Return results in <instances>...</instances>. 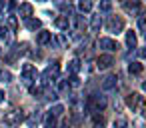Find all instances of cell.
<instances>
[{
    "mask_svg": "<svg viewBox=\"0 0 146 128\" xmlns=\"http://www.w3.org/2000/svg\"><path fill=\"white\" fill-rule=\"evenodd\" d=\"M136 44H138V38H136V32H126V46H130V48H136Z\"/></svg>",
    "mask_w": 146,
    "mask_h": 128,
    "instance_id": "cell-16",
    "label": "cell"
},
{
    "mask_svg": "<svg viewBox=\"0 0 146 128\" xmlns=\"http://www.w3.org/2000/svg\"><path fill=\"white\" fill-rule=\"evenodd\" d=\"M18 10H20V16H24V18H30V16H32V12H34L32 4H28V2L20 4V6H18Z\"/></svg>",
    "mask_w": 146,
    "mask_h": 128,
    "instance_id": "cell-13",
    "label": "cell"
},
{
    "mask_svg": "<svg viewBox=\"0 0 146 128\" xmlns=\"http://www.w3.org/2000/svg\"><path fill=\"white\" fill-rule=\"evenodd\" d=\"M6 26L14 32V30L18 28V20H16V16H8V18H6Z\"/></svg>",
    "mask_w": 146,
    "mask_h": 128,
    "instance_id": "cell-24",
    "label": "cell"
},
{
    "mask_svg": "<svg viewBox=\"0 0 146 128\" xmlns=\"http://www.w3.org/2000/svg\"><path fill=\"white\" fill-rule=\"evenodd\" d=\"M26 46H28L26 42H22V44H16V46H14V52H16V54H24V52H26Z\"/></svg>",
    "mask_w": 146,
    "mask_h": 128,
    "instance_id": "cell-31",
    "label": "cell"
},
{
    "mask_svg": "<svg viewBox=\"0 0 146 128\" xmlns=\"http://www.w3.org/2000/svg\"><path fill=\"white\" fill-rule=\"evenodd\" d=\"M140 56H142V58H146V48H142V50H140Z\"/></svg>",
    "mask_w": 146,
    "mask_h": 128,
    "instance_id": "cell-35",
    "label": "cell"
},
{
    "mask_svg": "<svg viewBox=\"0 0 146 128\" xmlns=\"http://www.w3.org/2000/svg\"><path fill=\"white\" fill-rule=\"evenodd\" d=\"M68 84H70L72 88H78V86H80V78H78L76 74H72V76L68 78Z\"/></svg>",
    "mask_w": 146,
    "mask_h": 128,
    "instance_id": "cell-29",
    "label": "cell"
},
{
    "mask_svg": "<svg viewBox=\"0 0 146 128\" xmlns=\"http://www.w3.org/2000/svg\"><path fill=\"white\" fill-rule=\"evenodd\" d=\"M16 6H18V4H16V0H6V8H8V12H12Z\"/></svg>",
    "mask_w": 146,
    "mask_h": 128,
    "instance_id": "cell-33",
    "label": "cell"
},
{
    "mask_svg": "<svg viewBox=\"0 0 146 128\" xmlns=\"http://www.w3.org/2000/svg\"><path fill=\"white\" fill-rule=\"evenodd\" d=\"M56 40H58V44H60V46H66V42H68L64 34H58V36H56Z\"/></svg>",
    "mask_w": 146,
    "mask_h": 128,
    "instance_id": "cell-34",
    "label": "cell"
},
{
    "mask_svg": "<svg viewBox=\"0 0 146 128\" xmlns=\"http://www.w3.org/2000/svg\"><path fill=\"white\" fill-rule=\"evenodd\" d=\"M2 6H4V0H0V10H2Z\"/></svg>",
    "mask_w": 146,
    "mask_h": 128,
    "instance_id": "cell-37",
    "label": "cell"
},
{
    "mask_svg": "<svg viewBox=\"0 0 146 128\" xmlns=\"http://www.w3.org/2000/svg\"><path fill=\"white\" fill-rule=\"evenodd\" d=\"M0 40H4V42H10L12 40V30L6 24H0Z\"/></svg>",
    "mask_w": 146,
    "mask_h": 128,
    "instance_id": "cell-10",
    "label": "cell"
},
{
    "mask_svg": "<svg viewBox=\"0 0 146 128\" xmlns=\"http://www.w3.org/2000/svg\"><path fill=\"white\" fill-rule=\"evenodd\" d=\"M114 64V58H112V54H100L98 58H96V66L100 68V70H106V68H110Z\"/></svg>",
    "mask_w": 146,
    "mask_h": 128,
    "instance_id": "cell-6",
    "label": "cell"
},
{
    "mask_svg": "<svg viewBox=\"0 0 146 128\" xmlns=\"http://www.w3.org/2000/svg\"><path fill=\"white\" fill-rule=\"evenodd\" d=\"M54 24H56V28H60V30H68V28H70V18H68V16H58V18L54 20Z\"/></svg>",
    "mask_w": 146,
    "mask_h": 128,
    "instance_id": "cell-11",
    "label": "cell"
},
{
    "mask_svg": "<svg viewBox=\"0 0 146 128\" xmlns=\"http://www.w3.org/2000/svg\"><path fill=\"white\" fill-rule=\"evenodd\" d=\"M106 28H108V32H122L124 30V20L120 18V16H110L108 18V22H106Z\"/></svg>",
    "mask_w": 146,
    "mask_h": 128,
    "instance_id": "cell-3",
    "label": "cell"
},
{
    "mask_svg": "<svg viewBox=\"0 0 146 128\" xmlns=\"http://www.w3.org/2000/svg\"><path fill=\"white\" fill-rule=\"evenodd\" d=\"M94 128H104V118L102 116H96L94 118Z\"/></svg>",
    "mask_w": 146,
    "mask_h": 128,
    "instance_id": "cell-32",
    "label": "cell"
},
{
    "mask_svg": "<svg viewBox=\"0 0 146 128\" xmlns=\"http://www.w3.org/2000/svg\"><path fill=\"white\" fill-rule=\"evenodd\" d=\"M50 114H52L54 118H58V116H62V114H64V106H62V104H54V106L50 108Z\"/></svg>",
    "mask_w": 146,
    "mask_h": 128,
    "instance_id": "cell-20",
    "label": "cell"
},
{
    "mask_svg": "<svg viewBox=\"0 0 146 128\" xmlns=\"http://www.w3.org/2000/svg\"><path fill=\"white\" fill-rule=\"evenodd\" d=\"M58 74H60V66H58V64H50V66L42 72V80H44V84H48L50 80H56Z\"/></svg>",
    "mask_w": 146,
    "mask_h": 128,
    "instance_id": "cell-4",
    "label": "cell"
},
{
    "mask_svg": "<svg viewBox=\"0 0 146 128\" xmlns=\"http://www.w3.org/2000/svg\"><path fill=\"white\" fill-rule=\"evenodd\" d=\"M44 126H46V128H56V118H54L50 112L44 116Z\"/></svg>",
    "mask_w": 146,
    "mask_h": 128,
    "instance_id": "cell-21",
    "label": "cell"
},
{
    "mask_svg": "<svg viewBox=\"0 0 146 128\" xmlns=\"http://www.w3.org/2000/svg\"><path fill=\"white\" fill-rule=\"evenodd\" d=\"M36 78H38L36 68H34L32 64H24V66H22V80H24L26 84H30V82H34Z\"/></svg>",
    "mask_w": 146,
    "mask_h": 128,
    "instance_id": "cell-5",
    "label": "cell"
},
{
    "mask_svg": "<svg viewBox=\"0 0 146 128\" xmlns=\"http://www.w3.org/2000/svg\"><path fill=\"white\" fill-rule=\"evenodd\" d=\"M86 108H88L90 112H100V110H104V108H106V96H102V94L90 96L88 102H86Z\"/></svg>",
    "mask_w": 146,
    "mask_h": 128,
    "instance_id": "cell-1",
    "label": "cell"
},
{
    "mask_svg": "<svg viewBox=\"0 0 146 128\" xmlns=\"http://www.w3.org/2000/svg\"><path fill=\"white\" fill-rule=\"evenodd\" d=\"M22 120H24V112L18 110V108H14V110H10V112L4 114V124H8V126H16Z\"/></svg>",
    "mask_w": 146,
    "mask_h": 128,
    "instance_id": "cell-2",
    "label": "cell"
},
{
    "mask_svg": "<svg viewBox=\"0 0 146 128\" xmlns=\"http://www.w3.org/2000/svg\"><path fill=\"white\" fill-rule=\"evenodd\" d=\"M98 46H100V48H104L108 54H110V52H114V50L118 48V44H116L112 38H100V40H98Z\"/></svg>",
    "mask_w": 146,
    "mask_h": 128,
    "instance_id": "cell-8",
    "label": "cell"
},
{
    "mask_svg": "<svg viewBox=\"0 0 146 128\" xmlns=\"http://www.w3.org/2000/svg\"><path fill=\"white\" fill-rule=\"evenodd\" d=\"M68 90H70L68 80H58V92H68Z\"/></svg>",
    "mask_w": 146,
    "mask_h": 128,
    "instance_id": "cell-27",
    "label": "cell"
},
{
    "mask_svg": "<svg viewBox=\"0 0 146 128\" xmlns=\"http://www.w3.org/2000/svg\"><path fill=\"white\" fill-rule=\"evenodd\" d=\"M128 72L130 74H140L142 72V64L140 62H130L128 64Z\"/></svg>",
    "mask_w": 146,
    "mask_h": 128,
    "instance_id": "cell-19",
    "label": "cell"
},
{
    "mask_svg": "<svg viewBox=\"0 0 146 128\" xmlns=\"http://www.w3.org/2000/svg\"><path fill=\"white\" fill-rule=\"evenodd\" d=\"M126 104H128V108L136 110V108H140V106L144 104V98H142L140 94L132 92V94H128V96H126Z\"/></svg>",
    "mask_w": 146,
    "mask_h": 128,
    "instance_id": "cell-7",
    "label": "cell"
},
{
    "mask_svg": "<svg viewBox=\"0 0 146 128\" xmlns=\"http://www.w3.org/2000/svg\"><path fill=\"white\" fill-rule=\"evenodd\" d=\"M114 128H128V122H126V118H116L114 120Z\"/></svg>",
    "mask_w": 146,
    "mask_h": 128,
    "instance_id": "cell-28",
    "label": "cell"
},
{
    "mask_svg": "<svg viewBox=\"0 0 146 128\" xmlns=\"http://www.w3.org/2000/svg\"><path fill=\"white\" fill-rule=\"evenodd\" d=\"M90 28H92V32H98V30L102 28V16H100V12H98L96 16H92V20H90Z\"/></svg>",
    "mask_w": 146,
    "mask_h": 128,
    "instance_id": "cell-15",
    "label": "cell"
},
{
    "mask_svg": "<svg viewBox=\"0 0 146 128\" xmlns=\"http://www.w3.org/2000/svg\"><path fill=\"white\" fill-rule=\"evenodd\" d=\"M42 94H44V98H48V100H56V98H58V92H56V90H50V88H44Z\"/></svg>",
    "mask_w": 146,
    "mask_h": 128,
    "instance_id": "cell-26",
    "label": "cell"
},
{
    "mask_svg": "<svg viewBox=\"0 0 146 128\" xmlns=\"http://www.w3.org/2000/svg\"><path fill=\"white\" fill-rule=\"evenodd\" d=\"M68 72H70V74H78V72H80V60H78V58H74V60L68 62Z\"/></svg>",
    "mask_w": 146,
    "mask_h": 128,
    "instance_id": "cell-17",
    "label": "cell"
},
{
    "mask_svg": "<svg viewBox=\"0 0 146 128\" xmlns=\"http://www.w3.org/2000/svg\"><path fill=\"white\" fill-rule=\"evenodd\" d=\"M142 90H144V92H146V82H144V84H142Z\"/></svg>",
    "mask_w": 146,
    "mask_h": 128,
    "instance_id": "cell-38",
    "label": "cell"
},
{
    "mask_svg": "<svg viewBox=\"0 0 146 128\" xmlns=\"http://www.w3.org/2000/svg\"><path fill=\"white\" fill-rule=\"evenodd\" d=\"M138 30L146 34V16H140L138 18Z\"/></svg>",
    "mask_w": 146,
    "mask_h": 128,
    "instance_id": "cell-30",
    "label": "cell"
},
{
    "mask_svg": "<svg viewBox=\"0 0 146 128\" xmlns=\"http://www.w3.org/2000/svg\"><path fill=\"white\" fill-rule=\"evenodd\" d=\"M98 10H100V12H110V10H112V2H110V0H100Z\"/></svg>",
    "mask_w": 146,
    "mask_h": 128,
    "instance_id": "cell-23",
    "label": "cell"
},
{
    "mask_svg": "<svg viewBox=\"0 0 146 128\" xmlns=\"http://www.w3.org/2000/svg\"><path fill=\"white\" fill-rule=\"evenodd\" d=\"M78 10L80 12H90L92 10V0H78Z\"/></svg>",
    "mask_w": 146,
    "mask_h": 128,
    "instance_id": "cell-18",
    "label": "cell"
},
{
    "mask_svg": "<svg viewBox=\"0 0 146 128\" xmlns=\"http://www.w3.org/2000/svg\"><path fill=\"white\" fill-rule=\"evenodd\" d=\"M36 42H38V44H48V42H52V32L40 30V32L36 34Z\"/></svg>",
    "mask_w": 146,
    "mask_h": 128,
    "instance_id": "cell-9",
    "label": "cell"
},
{
    "mask_svg": "<svg viewBox=\"0 0 146 128\" xmlns=\"http://www.w3.org/2000/svg\"><path fill=\"white\" fill-rule=\"evenodd\" d=\"M26 28H28V30H40V28H42V22H40L38 18H32V16H30V18H26Z\"/></svg>",
    "mask_w": 146,
    "mask_h": 128,
    "instance_id": "cell-14",
    "label": "cell"
},
{
    "mask_svg": "<svg viewBox=\"0 0 146 128\" xmlns=\"http://www.w3.org/2000/svg\"><path fill=\"white\" fill-rule=\"evenodd\" d=\"M0 82H4V84L12 82V72L10 70H0Z\"/></svg>",
    "mask_w": 146,
    "mask_h": 128,
    "instance_id": "cell-22",
    "label": "cell"
},
{
    "mask_svg": "<svg viewBox=\"0 0 146 128\" xmlns=\"http://www.w3.org/2000/svg\"><path fill=\"white\" fill-rule=\"evenodd\" d=\"M116 84H118V78H116V76H106L104 82H102V88H104V90H114Z\"/></svg>",
    "mask_w": 146,
    "mask_h": 128,
    "instance_id": "cell-12",
    "label": "cell"
},
{
    "mask_svg": "<svg viewBox=\"0 0 146 128\" xmlns=\"http://www.w3.org/2000/svg\"><path fill=\"white\" fill-rule=\"evenodd\" d=\"M38 122H40V114H38V112H34V114H32V116H30V118L26 120V124H28L30 128H34V126H36Z\"/></svg>",
    "mask_w": 146,
    "mask_h": 128,
    "instance_id": "cell-25",
    "label": "cell"
},
{
    "mask_svg": "<svg viewBox=\"0 0 146 128\" xmlns=\"http://www.w3.org/2000/svg\"><path fill=\"white\" fill-rule=\"evenodd\" d=\"M2 100H4V92H2V90H0V102H2Z\"/></svg>",
    "mask_w": 146,
    "mask_h": 128,
    "instance_id": "cell-36",
    "label": "cell"
}]
</instances>
